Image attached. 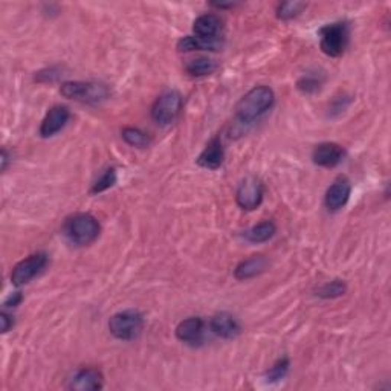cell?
<instances>
[{
	"instance_id": "9a60e30c",
	"label": "cell",
	"mask_w": 391,
	"mask_h": 391,
	"mask_svg": "<svg viewBox=\"0 0 391 391\" xmlns=\"http://www.w3.org/2000/svg\"><path fill=\"white\" fill-rule=\"evenodd\" d=\"M223 159H225V151H223V146L220 138H213L204 151L197 158V164L202 167V169L208 170H217L219 167L223 164Z\"/></svg>"
},
{
	"instance_id": "7c38bea8",
	"label": "cell",
	"mask_w": 391,
	"mask_h": 391,
	"mask_svg": "<svg viewBox=\"0 0 391 391\" xmlns=\"http://www.w3.org/2000/svg\"><path fill=\"white\" fill-rule=\"evenodd\" d=\"M176 337L179 341L185 342L190 346L201 344L204 338V321L199 316L187 318L178 324L176 327Z\"/></svg>"
},
{
	"instance_id": "2e32d148",
	"label": "cell",
	"mask_w": 391,
	"mask_h": 391,
	"mask_svg": "<svg viewBox=\"0 0 391 391\" xmlns=\"http://www.w3.org/2000/svg\"><path fill=\"white\" fill-rule=\"evenodd\" d=\"M269 265L265 255H252V257L238 263V266L234 270V277L237 280H250V278L257 277L266 270Z\"/></svg>"
},
{
	"instance_id": "4fadbf2b",
	"label": "cell",
	"mask_w": 391,
	"mask_h": 391,
	"mask_svg": "<svg viewBox=\"0 0 391 391\" xmlns=\"http://www.w3.org/2000/svg\"><path fill=\"white\" fill-rule=\"evenodd\" d=\"M69 390L75 391H97L102 388V374L95 369H83L69 381Z\"/></svg>"
},
{
	"instance_id": "e0dca14e",
	"label": "cell",
	"mask_w": 391,
	"mask_h": 391,
	"mask_svg": "<svg viewBox=\"0 0 391 391\" xmlns=\"http://www.w3.org/2000/svg\"><path fill=\"white\" fill-rule=\"evenodd\" d=\"M223 46L222 40L219 37L215 38H202L197 36L183 37L179 40L178 49L181 52H191V51H219Z\"/></svg>"
},
{
	"instance_id": "7a4b0ae2",
	"label": "cell",
	"mask_w": 391,
	"mask_h": 391,
	"mask_svg": "<svg viewBox=\"0 0 391 391\" xmlns=\"http://www.w3.org/2000/svg\"><path fill=\"white\" fill-rule=\"evenodd\" d=\"M100 222L92 214L79 213L66 219L63 225V234L70 243L77 246H87L97 240L100 236Z\"/></svg>"
},
{
	"instance_id": "52a82bcc",
	"label": "cell",
	"mask_w": 391,
	"mask_h": 391,
	"mask_svg": "<svg viewBox=\"0 0 391 391\" xmlns=\"http://www.w3.org/2000/svg\"><path fill=\"white\" fill-rule=\"evenodd\" d=\"M47 265V255L43 252L29 255L14 266L11 273V282L14 286H23L37 277Z\"/></svg>"
},
{
	"instance_id": "f546056e",
	"label": "cell",
	"mask_w": 391,
	"mask_h": 391,
	"mask_svg": "<svg viewBox=\"0 0 391 391\" xmlns=\"http://www.w3.org/2000/svg\"><path fill=\"white\" fill-rule=\"evenodd\" d=\"M0 161H2V171H5L8 162H10V156H8V151L5 148L2 150V159H0Z\"/></svg>"
},
{
	"instance_id": "ffe728a7",
	"label": "cell",
	"mask_w": 391,
	"mask_h": 391,
	"mask_svg": "<svg viewBox=\"0 0 391 391\" xmlns=\"http://www.w3.org/2000/svg\"><path fill=\"white\" fill-rule=\"evenodd\" d=\"M217 69V63L208 57H199L196 60L188 61L187 72L191 77H205L210 75Z\"/></svg>"
},
{
	"instance_id": "5bb4252c",
	"label": "cell",
	"mask_w": 391,
	"mask_h": 391,
	"mask_svg": "<svg viewBox=\"0 0 391 391\" xmlns=\"http://www.w3.org/2000/svg\"><path fill=\"white\" fill-rule=\"evenodd\" d=\"M211 330L223 339H234L240 333V324L228 312H220L211 318Z\"/></svg>"
},
{
	"instance_id": "cb8c5ba5",
	"label": "cell",
	"mask_w": 391,
	"mask_h": 391,
	"mask_svg": "<svg viewBox=\"0 0 391 391\" xmlns=\"http://www.w3.org/2000/svg\"><path fill=\"white\" fill-rule=\"evenodd\" d=\"M289 365H291V362L287 358H283V359H280V361H277L266 371V374H265L266 382H269V384H274V382H280L282 379H284L287 371H289Z\"/></svg>"
},
{
	"instance_id": "f1b7e54d",
	"label": "cell",
	"mask_w": 391,
	"mask_h": 391,
	"mask_svg": "<svg viewBox=\"0 0 391 391\" xmlns=\"http://www.w3.org/2000/svg\"><path fill=\"white\" fill-rule=\"evenodd\" d=\"M0 320H2V332H3V333L10 332V330H11V327L14 325L13 318H11L10 315H8V314H2V318H0Z\"/></svg>"
},
{
	"instance_id": "30bf717a",
	"label": "cell",
	"mask_w": 391,
	"mask_h": 391,
	"mask_svg": "<svg viewBox=\"0 0 391 391\" xmlns=\"http://www.w3.org/2000/svg\"><path fill=\"white\" fill-rule=\"evenodd\" d=\"M346 156V150L339 144L335 142H323L315 147L312 159L316 165L325 167V169H333L342 162Z\"/></svg>"
},
{
	"instance_id": "8992f818",
	"label": "cell",
	"mask_w": 391,
	"mask_h": 391,
	"mask_svg": "<svg viewBox=\"0 0 391 391\" xmlns=\"http://www.w3.org/2000/svg\"><path fill=\"white\" fill-rule=\"evenodd\" d=\"M182 95L178 91H167L161 93L151 107V118L159 125H169L181 114Z\"/></svg>"
},
{
	"instance_id": "8fae6325",
	"label": "cell",
	"mask_w": 391,
	"mask_h": 391,
	"mask_svg": "<svg viewBox=\"0 0 391 391\" xmlns=\"http://www.w3.org/2000/svg\"><path fill=\"white\" fill-rule=\"evenodd\" d=\"M70 118V112L66 106H54L47 112L42 125H40V135L43 138L54 137L55 133H59L63 127H65Z\"/></svg>"
},
{
	"instance_id": "d4e9b609",
	"label": "cell",
	"mask_w": 391,
	"mask_h": 391,
	"mask_svg": "<svg viewBox=\"0 0 391 391\" xmlns=\"http://www.w3.org/2000/svg\"><path fill=\"white\" fill-rule=\"evenodd\" d=\"M321 84H323V79L320 75L306 74L298 79L297 87H298V91H301L302 93L310 95V93H315L316 91H320Z\"/></svg>"
},
{
	"instance_id": "277c9868",
	"label": "cell",
	"mask_w": 391,
	"mask_h": 391,
	"mask_svg": "<svg viewBox=\"0 0 391 391\" xmlns=\"http://www.w3.org/2000/svg\"><path fill=\"white\" fill-rule=\"evenodd\" d=\"M144 329V316L138 310H124L115 314L109 321V330L121 341L137 339Z\"/></svg>"
},
{
	"instance_id": "3957f363",
	"label": "cell",
	"mask_w": 391,
	"mask_h": 391,
	"mask_svg": "<svg viewBox=\"0 0 391 391\" xmlns=\"http://www.w3.org/2000/svg\"><path fill=\"white\" fill-rule=\"evenodd\" d=\"M60 92L65 98L87 102V105H100L110 95L106 84L95 82H66L61 84Z\"/></svg>"
},
{
	"instance_id": "5b68a950",
	"label": "cell",
	"mask_w": 391,
	"mask_h": 391,
	"mask_svg": "<svg viewBox=\"0 0 391 391\" xmlns=\"http://www.w3.org/2000/svg\"><path fill=\"white\" fill-rule=\"evenodd\" d=\"M321 36V51L329 55V57H339V55L346 51L348 45V23L346 22H335L330 25H325L320 29Z\"/></svg>"
},
{
	"instance_id": "83f0119b",
	"label": "cell",
	"mask_w": 391,
	"mask_h": 391,
	"mask_svg": "<svg viewBox=\"0 0 391 391\" xmlns=\"http://www.w3.org/2000/svg\"><path fill=\"white\" fill-rule=\"evenodd\" d=\"M22 300H23L22 293H20V292H14V293L10 295V297L6 298L5 307H15V306H19L20 302H22Z\"/></svg>"
},
{
	"instance_id": "ac0fdd59",
	"label": "cell",
	"mask_w": 391,
	"mask_h": 391,
	"mask_svg": "<svg viewBox=\"0 0 391 391\" xmlns=\"http://www.w3.org/2000/svg\"><path fill=\"white\" fill-rule=\"evenodd\" d=\"M194 34L202 38L219 37L222 29V22L215 14H204L194 22Z\"/></svg>"
},
{
	"instance_id": "6da1fadb",
	"label": "cell",
	"mask_w": 391,
	"mask_h": 391,
	"mask_svg": "<svg viewBox=\"0 0 391 391\" xmlns=\"http://www.w3.org/2000/svg\"><path fill=\"white\" fill-rule=\"evenodd\" d=\"M275 95L268 86H257L251 89L245 97L237 102L236 115L240 123H252L254 119L260 118L263 114L273 107Z\"/></svg>"
},
{
	"instance_id": "603a6c76",
	"label": "cell",
	"mask_w": 391,
	"mask_h": 391,
	"mask_svg": "<svg viewBox=\"0 0 391 391\" xmlns=\"http://www.w3.org/2000/svg\"><path fill=\"white\" fill-rule=\"evenodd\" d=\"M347 292V286L344 282H341V280H333V282H329V283H325L323 284L320 289L316 291V295L320 298H325V300H329V298H337V297H341V295H344Z\"/></svg>"
},
{
	"instance_id": "d6986e66",
	"label": "cell",
	"mask_w": 391,
	"mask_h": 391,
	"mask_svg": "<svg viewBox=\"0 0 391 391\" xmlns=\"http://www.w3.org/2000/svg\"><path fill=\"white\" fill-rule=\"evenodd\" d=\"M275 233H277L275 223L270 220H265L259 223V225H254L248 231H245L243 237L251 243H265L270 240V238L275 236Z\"/></svg>"
},
{
	"instance_id": "4316f807",
	"label": "cell",
	"mask_w": 391,
	"mask_h": 391,
	"mask_svg": "<svg viewBox=\"0 0 391 391\" xmlns=\"http://www.w3.org/2000/svg\"><path fill=\"white\" fill-rule=\"evenodd\" d=\"M350 102H352V100H347V97H341V98H338L337 101L333 102V106H332V114L333 112H338V114H341V112H344L346 109H347V106L350 105Z\"/></svg>"
},
{
	"instance_id": "9c48e42d",
	"label": "cell",
	"mask_w": 391,
	"mask_h": 391,
	"mask_svg": "<svg viewBox=\"0 0 391 391\" xmlns=\"http://www.w3.org/2000/svg\"><path fill=\"white\" fill-rule=\"evenodd\" d=\"M350 194H352V183L347 178L339 176L327 190L324 204L330 211H338L348 202Z\"/></svg>"
},
{
	"instance_id": "44dd1931",
	"label": "cell",
	"mask_w": 391,
	"mask_h": 391,
	"mask_svg": "<svg viewBox=\"0 0 391 391\" xmlns=\"http://www.w3.org/2000/svg\"><path fill=\"white\" fill-rule=\"evenodd\" d=\"M123 139L129 144L132 147H147L150 144V138L147 137V133H144L139 129H133V127H125V129L121 132Z\"/></svg>"
},
{
	"instance_id": "7402d4cb",
	"label": "cell",
	"mask_w": 391,
	"mask_h": 391,
	"mask_svg": "<svg viewBox=\"0 0 391 391\" xmlns=\"http://www.w3.org/2000/svg\"><path fill=\"white\" fill-rule=\"evenodd\" d=\"M306 6L307 3L297 2V0H295V2H283L277 8V17L282 20H291L300 15Z\"/></svg>"
},
{
	"instance_id": "484cf974",
	"label": "cell",
	"mask_w": 391,
	"mask_h": 391,
	"mask_svg": "<svg viewBox=\"0 0 391 391\" xmlns=\"http://www.w3.org/2000/svg\"><path fill=\"white\" fill-rule=\"evenodd\" d=\"M116 183V170L115 169H107L105 173L101 174V176L97 179V182L93 183L92 187V193L97 194V193H102V191H106L109 188H112Z\"/></svg>"
},
{
	"instance_id": "ba28073f",
	"label": "cell",
	"mask_w": 391,
	"mask_h": 391,
	"mask_svg": "<svg viewBox=\"0 0 391 391\" xmlns=\"http://www.w3.org/2000/svg\"><path fill=\"white\" fill-rule=\"evenodd\" d=\"M236 202L242 210L252 211L263 202V183L257 178H246L236 193Z\"/></svg>"
}]
</instances>
